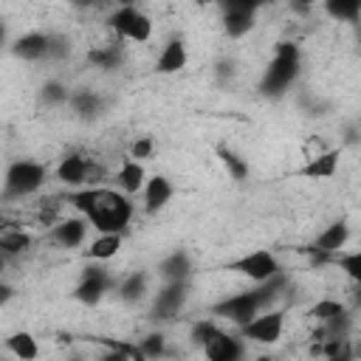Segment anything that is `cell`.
I'll return each mask as SVG.
<instances>
[{
    "label": "cell",
    "instance_id": "cell-20",
    "mask_svg": "<svg viewBox=\"0 0 361 361\" xmlns=\"http://www.w3.org/2000/svg\"><path fill=\"white\" fill-rule=\"evenodd\" d=\"M121 240H124V234L99 231V237H93L90 245H87V257H90L93 262H107V259H113V257L121 251Z\"/></svg>",
    "mask_w": 361,
    "mask_h": 361
},
{
    "label": "cell",
    "instance_id": "cell-31",
    "mask_svg": "<svg viewBox=\"0 0 361 361\" xmlns=\"http://www.w3.org/2000/svg\"><path fill=\"white\" fill-rule=\"evenodd\" d=\"M152 152H155L152 135H141L130 144V158H135V161H147V158H152Z\"/></svg>",
    "mask_w": 361,
    "mask_h": 361
},
{
    "label": "cell",
    "instance_id": "cell-32",
    "mask_svg": "<svg viewBox=\"0 0 361 361\" xmlns=\"http://www.w3.org/2000/svg\"><path fill=\"white\" fill-rule=\"evenodd\" d=\"M68 54H71V42L65 37H59V34H51L48 37V56L45 59H65Z\"/></svg>",
    "mask_w": 361,
    "mask_h": 361
},
{
    "label": "cell",
    "instance_id": "cell-36",
    "mask_svg": "<svg viewBox=\"0 0 361 361\" xmlns=\"http://www.w3.org/2000/svg\"><path fill=\"white\" fill-rule=\"evenodd\" d=\"M316 3H322V0H296V6H299V8H313Z\"/></svg>",
    "mask_w": 361,
    "mask_h": 361
},
{
    "label": "cell",
    "instance_id": "cell-15",
    "mask_svg": "<svg viewBox=\"0 0 361 361\" xmlns=\"http://www.w3.org/2000/svg\"><path fill=\"white\" fill-rule=\"evenodd\" d=\"M186 62H189L186 39H183V37H172V39L161 48V54H158V59H155V71L164 73V76H172V73H180V71L186 68Z\"/></svg>",
    "mask_w": 361,
    "mask_h": 361
},
{
    "label": "cell",
    "instance_id": "cell-33",
    "mask_svg": "<svg viewBox=\"0 0 361 361\" xmlns=\"http://www.w3.org/2000/svg\"><path fill=\"white\" fill-rule=\"evenodd\" d=\"M220 3H223V11H251V14H257L265 0H220Z\"/></svg>",
    "mask_w": 361,
    "mask_h": 361
},
{
    "label": "cell",
    "instance_id": "cell-17",
    "mask_svg": "<svg viewBox=\"0 0 361 361\" xmlns=\"http://www.w3.org/2000/svg\"><path fill=\"white\" fill-rule=\"evenodd\" d=\"M192 271H195V262L189 257V251L183 248H175L169 251L161 262H158V276L164 282H180V279H192Z\"/></svg>",
    "mask_w": 361,
    "mask_h": 361
},
{
    "label": "cell",
    "instance_id": "cell-11",
    "mask_svg": "<svg viewBox=\"0 0 361 361\" xmlns=\"http://www.w3.org/2000/svg\"><path fill=\"white\" fill-rule=\"evenodd\" d=\"M347 240H350V226H347V220H333L330 226H324L319 234H316V240L310 243V254H313V262H330L344 245H347Z\"/></svg>",
    "mask_w": 361,
    "mask_h": 361
},
{
    "label": "cell",
    "instance_id": "cell-6",
    "mask_svg": "<svg viewBox=\"0 0 361 361\" xmlns=\"http://www.w3.org/2000/svg\"><path fill=\"white\" fill-rule=\"evenodd\" d=\"M237 330H240V338L245 344H276L285 333V310L265 307Z\"/></svg>",
    "mask_w": 361,
    "mask_h": 361
},
{
    "label": "cell",
    "instance_id": "cell-35",
    "mask_svg": "<svg viewBox=\"0 0 361 361\" xmlns=\"http://www.w3.org/2000/svg\"><path fill=\"white\" fill-rule=\"evenodd\" d=\"M73 8H79V11H87V8H99V6H104V3H110V0H68Z\"/></svg>",
    "mask_w": 361,
    "mask_h": 361
},
{
    "label": "cell",
    "instance_id": "cell-3",
    "mask_svg": "<svg viewBox=\"0 0 361 361\" xmlns=\"http://www.w3.org/2000/svg\"><path fill=\"white\" fill-rule=\"evenodd\" d=\"M192 338L200 344L209 361H237L245 355V341L226 333L214 319H197L192 324Z\"/></svg>",
    "mask_w": 361,
    "mask_h": 361
},
{
    "label": "cell",
    "instance_id": "cell-10",
    "mask_svg": "<svg viewBox=\"0 0 361 361\" xmlns=\"http://www.w3.org/2000/svg\"><path fill=\"white\" fill-rule=\"evenodd\" d=\"M113 285H116V282H113V276H110L107 268H102V265H87V268L82 271V276H79V285L73 288V299L82 302V305H99V302L104 299V293H110Z\"/></svg>",
    "mask_w": 361,
    "mask_h": 361
},
{
    "label": "cell",
    "instance_id": "cell-37",
    "mask_svg": "<svg viewBox=\"0 0 361 361\" xmlns=\"http://www.w3.org/2000/svg\"><path fill=\"white\" fill-rule=\"evenodd\" d=\"M116 6H138V0H113Z\"/></svg>",
    "mask_w": 361,
    "mask_h": 361
},
{
    "label": "cell",
    "instance_id": "cell-16",
    "mask_svg": "<svg viewBox=\"0 0 361 361\" xmlns=\"http://www.w3.org/2000/svg\"><path fill=\"white\" fill-rule=\"evenodd\" d=\"M48 37L45 31H28L11 42V54L23 62H39L48 56Z\"/></svg>",
    "mask_w": 361,
    "mask_h": 361
},
{
    "label": "cell",
    "instance_id": "cell-21",
    "mask_svg": "<svg viewBox=\"0 0 361 361\" xmlns=\"http://www.w3.org/2000/svg\"><path fill=\"white\" fill-rule=\"evenodd\" d=\"M116 290H118V299H121V302L138 305V302L147 296V290H149V276H147L144 271H133V274H127V276L116 285Z\"/></svg>",
    "mask_w": 361,
    "mask_h": 361
},
{
    "label": "cell",
    "instance_id": "cell-30",
    "mask_svg": "<svg viewBox=\"0 0 361 361\" xmlns=\"http://www.w3.org/2000/svg\"><path fill=\"white\" fill-rule=\"evenodd\" d=\"M135 347H138L141 358H161V355H166V336L164 333H147Z\"/></svg>",
    "mask_w": 361,
    "mask_h": 361
},
{
    "label": "cell",
    "instance_id": "cell-14",
    "mask_svg": "<svg viewBox=\"0 0 361 361\" xmlns=\"http://www.w3.org/2000/svg\"><path fill=\"white\" fill-rule=\"evenodd\" d=\"M141 195H144V212H147V214H158V212L166 209V203L172 200L175 186H172V180H169L166 175H152V178L144 180Z\"/></svg>",
    "mask_w": 361,
    "mask_h": 361
},
{
    "label": "cell",
    "instance_id": "cell-1",
    "mask_svg": "<svg viewBox=\"0 0 361 361\" xmlns=\"http://www.w3.org/2000/svg\"><path fill=\"white\" fill-rule=\"evenodd\" d=\"M65 203H71L96 231H116L124 234L135 206L130 200V195H124L121 189H107V186H82V189H68Z\"/></svg>",
    "mask_w": 361,
    "mask_h": 361
},
{
    "label": "cell",
    "instance_id": "cell-13",
    "mask_svg": "<svg viewBox=\"0 0 361 361\" xmlns=\"http://www.w3.org/2000/svg\"><path fill=\"white\" fill-rule=\"evenodd\" d=\"M338 164H341V152L338 149H322V152H313L307 155V164L296 169L299 178H310V180H327L338 172Z\"/></svg>",
    "mask_w": 361,
    "mask_h": 361
},
{
    "label": "cell",
    "instance_id": "cell-9",
    "mask_svg": "<svg viewBox=\"0 0 361 361\" xmlns=\"http://www.w3.org/2000/svg\"><path fill=\"white\" fill-rule=\"evenodd\" d=\"M186 299H189V279L164 282V288L149 302V313H152L155 322H172L186 307Z\"/></svg>",
    "mask_w": 361,
    "mask_h": 361
},
{
    "label": "cell",
    "instance_id": "cell-39",
    "mask_svg": "<svg viewBox=\"0 0 361 361\" xmlns=\"http://www.w3.org/2000/svg\"><path fill=\"white\" fill-rule=\"evenodd\" d=\"M3 271H6V257L0 254V274H3Z\"/></svg>",
    "mask_w": 361,
    "mask_h": 361
},
{
    "label": "cell",
    "instance_id": "cell-5",
    "mask_svg": "<svg viewBox=\"0 0 361 361\" xmlns=\"http://www.w3.org/2000/svg\"><path fill=\"white\" fill-rule=\"evenodd\" d=\"M104 169L93 161V158H87V155H82V152H68L59 164H56V180L62 183V186H68V189H82V186H99L102 180H104Z\"/></svg>",
    "mask_w": 361,
    "mask_h": 361
},
{
    "label": "cell",
    "instance_id": "cell-2",
    "mask_svg": "<svg viewBox=\"0 0 361 361\" xmlns=\"http://www.w3.org/2000/svg\"><path fill=\"white\" fill-rule=\"evenodd\" d=\"M299 68H302V51L296 42H279L274 48V56L268 62V68L262 71V79H259V90L271 99L282 96L299 76Z\"/></svg>",
    "mask_w": 361,
    "mask_h": 361
},
{
    "label": "cell",
    "instance_id": "cell-23",
    "mask_svg": "<svg viewBox=\"0 0 361 361\" xmlns=\"http://www.w3.org/2000/svg\"><path fill=\"white\" fill-rule=\"evenodd\" d=\"M87 62L93 68H102V71H116L124 62V51H121V45H113V42L96 45V48L87 51Z\"/></svg>",
    "mask_w": 361,
    "mask_h": 361
},
{
    "label": "cell",
    "instance_id": "cell-34",
    "mask_svg": "<svg viewBox=\"0 0 361 361\" xmlns=\"http://www.w3.org/2000/svg\"><path fill=\"white\" fill-rule=\"evenodd\" d=\"M14 299V285L11 282H6V279H0V307L3 305H8Z\"/></svg>",
    "mask_w": 361,
    "mask_h": 361
},
{
    "label": "cell",
    "instance_id": "cell-18",
    "mask_svg": "<svg viewBox=\"0 0 361 361\" xmlns=\"http://www.w3.org/2000/svg\"><path fill=\"white\" fill-rule=\"evenodd\" d=\"M116 180H118V189L124 192V195H138L141 189H144V180H147V169H144V164L141 161H135V158H124L121 161V166H118V172H116Z\"/></svg>",
    "mask_w": 361,
    "mask_h": 361
},
{
    "label": "cell",
    "instance_id": "cell-4",
    "mask_svg": "<svg viewBox=\"0 0 361 361\" xmlns=\"http://www.w3.org/2000/svg\"><path fill=\"white\" fill-rule=\"evenodd\" d=\"M45 178H48V166L45 164L31 161V158H17L3 172V192H0V197L3 200L31 197V195H37L45 186Z\"/></svg>",
    "mask_w": 361,
    "mask_h": 361
},
{
    "label": "cell",
    "instance_id": "cell-22",
    "mask_svg": "<svg viewBox=\"0 0 361 361\" xmlns=\"http://www.w3.org/2000/svg\"><path fill=\"white\" fill-rule=\"evenodd\" d=\"M31 245H34V237L28 231H23V228H3L0 231V254L6 259L25 254Z\"/></svg>",
    "mask_w": 361,
    "mask_h": 361
},
{
    "label": "cell",
    "instance_id": "cell-26",
    "mask_svg": "<svg viewBox=\"0 0 361 361\" xmlns=\"http://www.w3.org/2000/svg\"><path fill=\"white\" fill-rule=\"evenodd\" d=\"M324 11L338 23H355L361 14V0H322Z\"/></svg>",
    "mask_w": 361,
    "mask_h": 361
},
{
    "label": "cell",
    "instance_id": "cell-24",
    "mask_svg": "<svg viewBox=\"0 0 361 361\" xmlns=\"http://www.w3.org/2000/svg\"><path fill=\"white\" fill-rule=\"evenodd\" d=\"M6 347H8V353H11L14 358H23V361H34V358L39 355V344H37V338H34L28 330L11 333V336L6 338Z\"/></svg>",
    "mask_w": 361,
    "mask_h": 361
},
{
    "label": "cell",
    "instance_id": "cell-29",
    "mask_svg": "<svg viewBox=\"0 0 361 361\" xmlns=\"http://www.w3.org/2000/svg\"><path fill=\"white\" fill-rule=\"evenodd\" d=\"M330 262L338 265V271H344L353 282H361V251H338Z\"/></svg>",
    "mask_w": 361,
    "mask_h": 361
},
{
    "label": "cell",
    "instance_id": "cell-19",
    "mask_svg": "<svg viewBox=\"0 0 361 361\" xmlns=\"http://www.w3.org/2000/svg\"><path fill=\"white\" fill-rule=\"evenodd\" d=\"M68 104H71V110H73L79 118H99L102 110H104V99H102L96 90H90V87L71 90Z\"/></svg>",
    "mask_w": 361,
    "mask_h": 361
},
{
    "label": "cell",
    "instance_id": "cell-12",
    "mask_svg": "<svg viewBox=\"0 0 361 361\" xmlns=\"http://www.w3.org/2000/svg\"><path fill=\"white\" fill-rule=\"evenodd\" d=\"M87 228L90 223L79 214V217H59L48 226V240L59 248H79L85 240H87Z\"/></svg>",
    "mask_w": 361,
    "mask_h": 361
},
{
    "label": "cell",
    "instance_id": "cell-27",
    "mask_svg": "<svg viewBox=\"0 0 361 361\" xmlns=\"http://www.w3.org/2000/svg\"><path fill=\"white\" fill-rule=\"evenodd\" d=\"M217 155H220L223 166L228 169L231 180H245V178H248V161H245L243 155H237V152L228 149V147H217Z\"/></svg>",
    "mask_w": 361,
    "mask_h": 361
},
{
    "label": "cell",
    "instance_id": "cell-7",
    "mask_svg": "<svg viewBox=\"0 0 361 361\" xmlns=\"http://www.w3.org/2000/svg\"><path fill=\"white\" fill-rule=\"evenodd\" d=\"M107 23L127 42H149L152 37V17L138 6H116Z\"/></svg>",
    "mask_w": 361,
    "mask_h": 361
},
{
    "label": "cell",
    "instance_id": "cell-38",
    "mask_svg": "<svg viewBox=\"0 0 361 361\" xmlns=\"http://www.w3.org/2000/svg\"><path fill=\"white\" fill-rule=\"evenodd\" d=\"M3 42H6V25L0 23V45H3Z\"/></svg>",
    "mask_w": 361,
    "mask_h": 361
},
{
    "label": "cell",
    "instance_id": "cell-25",
    "mask_svg": "<svg viewBox=\"0 0 361 361\" xmlns=\"http://www.w3.org/2000/svg\"><path fill=\"white\" fill-rule=\"evenodd\" d=\"M254 20H257V14H251V11H223V31H226V37L240 39L254 28Z\"/></svg>",
    "mask_w": 361,
    "mask_h": 361
},
{
    "label": "cell",
    "instance_id": "cell-28",
    "mask_svg": "<svg viewBox=\"0 0 361 361\" xmlns=\"http://www.w3.org/2000/svg\"><path fill=\"white\" fill-rule=\"evenodd\" d=\"M68 96H71L68 85H65V82H59V79H48V82L39 87V102H42V104H48V107L68 104Z\"/></svg>",
    "mask_w": 361,
    "mask_h": 361
},
{
    "label": "cell",
    "instance_id": "cell-8",
    "mask_svg": "<svg viewBox=\"0 0 361 361\" xmlns=\"http://www.w3.org/2000/svg\"><path fill=\"white\" fill-rule=\"evenodd\" d=\"M223 271L243 274V276H248L251 282H265V279H271L274 274L282 271V262H279V257H276L274 251H268V248H254V251H248V254H243V257L226 262Z\"/></svg>",
    "mask_w": 361,
    "mask_h": 361
},
{
    "label": "cell",
    "instance_id": "cell-40",
    "mask_svg": "<svg viewBox=\"0 0 361 361\" xmlns=\"http://www.w3.org/2000/svg\"><path fill=\"white\" fill-rule=\"evenodd\" d=\"M195 3H200V6H206V3H209V0H195Z\"/></svg>",
    "mask_w": 361,
    "mask_h": 361
}]
</instances>
